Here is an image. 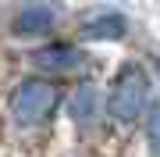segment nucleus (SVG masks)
<instances>
[{
    "label": "nucleus",
    "mask_w": 160,
    "mask_h": 157,
    "mask_svg": "<svg viewBox=\"0 0 160 157\" xmlns=\"http://www.w3.org/2000/svg\"><path fill=\"white\" fill-rule=\"evenodd\" d=\"M32 64L39 71H75L82 64V50L78 47H68V43H50V47H39L32 54Z\"/></svg>",
    "instance_id": "4"
},
{
    "label": "nucleus",
    "mask_w": 160,
    "mask_h": 157,
    "mask_svg": "<svg viewBox=\"0 0 160 157\" xmlns=\"http://www.w3.org/2000/svg\"><path fill=\"white\" fill-rule=\"evenodd\" d=\"M146 136H149V150L160 157V104L149 111V122H146Z\"/></svg>",
    "instance_id": "7"
},
{
    "label": "nucleus",
    "mask_w": 160,
    "mask_h": 157,
    "mask_svg": "<svg viewBox=\"0 0 160 157\" xmlns=\"http://www.w3.org/2000/svg\"><path fill=\"white\" fill-rule=\"evenodd\" d=\"M82 36H86V39H96V43H103V39H125L128 36V18L118 14V11H103V14L89 18V22L82 25Z\"/></svg>",
    "instance_id": "5"
},
{
    "label": "nucleus",
    "mask_w": 160,
    "mask_h": 157,
    "mask_svg": "<svg viewBox=\"0 0 160 157\" xmlns=\"http://www.w3.org/2000/svg\"><path fill=\"white\" fill-rule=\"evenodd\" d=\"M61 22V7L53 0H29L14 14V32L18 36H43Z\"/></svg>",
    "instance_id": "3"
},
{
    "label": "nucleus",
    "mask_w": 160,
    "mask_h": 157,
    "mask_svg": "<svg viewBox=\"0 0 160 157\" xmlns=\"http://www.w3.org/2000/svg\"><path fill=\"white\" fill-rule=\"evenodd\" d=\"M53 107H57V86L46 79H25L11 93V118L22 128L39 125Z\"/></svg>",
    "instance_id": "2"
},
{
    "label": "nucleus",
    "mask_w": 160,
    "mask_h": 157,
    "mask_svg": "<svg viewBox=\"0 0 160 157\" xmlns=\"http://www.w3.org/2000/svg\"><path fill=\"white\" fill-rule=\"evenodd\" d=\"M68 107H71V114L75 118H92L96 114V107H100V97H96V86L92 82H78L75 86V93H71V100H68Z\"/></svg>",
    "instance_id": "6"
},
{
    "label": "nucleus",
    "mask_w": 160,
    "mask_h": 157,
    "mask_svg": "<svg viewBox=\"0 0 160 157\" xmlns=\"http://www.w3.org/2000/svg\"><path fill=\"white\" fill-rule=\"evenodd\" d=\"M146 100H149V75H146L142 64L128 61L114 75V82H110L107 111H110V118H118V122H135V118L146 111Z\"/></svg>",
    "instance_id": "1"
}]
</instances>
